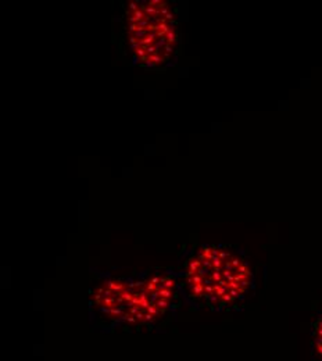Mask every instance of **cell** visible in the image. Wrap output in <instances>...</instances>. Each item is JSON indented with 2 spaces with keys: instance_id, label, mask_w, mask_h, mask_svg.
Wrapping results in <instances>:
<instances>
[{
  "instance_id": "cell-1",
  "label": "cell",
  "mask_w": 322,
  "mask_h": 361,
  "mask_svg": "<svg viewBox=\"0 0 322 361\" xmlns=\"http://www.w3.org/2000/svg\"><path fill=\"white\" fill-rule=\"evenodd\" d=\"M179 286L189 299L215 310L229 308L250 295L254 275L240 251L228 246H203L185 264Z\"/></svg>"
},
{
  "instance_id": "cell-2",
  "label": "cell",
  "mask_w": 322,
  "mask_h": 361,
  "mask_svg": "<svg viewBox=\"0 0 322 361\" xmlns=\"http://www.w3.org/2000/svg\"><path fill=\"white\" fill-rule=\"evenodd\" d=\"M122 40L136 66L163 68L171 64L178 47V20L171 3H130L122 15Z\"/></svg>"
},
{
  "instance_id": "cell-3",
  "label": "cell",
  "mask_w": 322,
  "mask_h": 361,
  "mask_svg": "<svg viewBox=\"0 0 322 361\" xmlns=\"http://www.w3.org/2000/svg\"><path fill=\"white\" fill-rule=\"evenodd\" d=\"M179 282L171 274H150L136 281L104 279L92 295L95 307L107 318L147 324L172 307Z\"/></svg>"
},
{
  "instance_id": "cell-4",
  "label": "cell",
  "mask_w": 322,
  "mask_h": 361,
  "mask_svg": "<svg viewBox=\"0 0 322 361\" xmlns=\"http://www.w3.org/2000/svg\"><path fill=\"white\" fill-rule=\"evenodd\" d=\"M312 342H314V354L322 361V310L312 325Z\"/></svg>"
}]
</instances>
